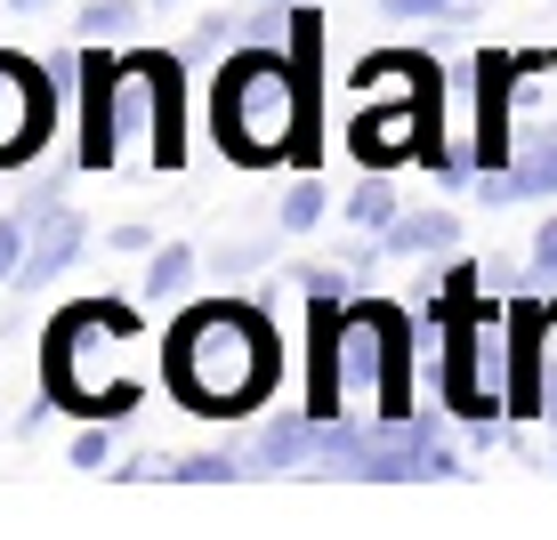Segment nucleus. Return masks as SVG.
I'll return each mask as SVG.
<instances>
[{
    "instance_id": "1",
    "label": "nucleus",
    "mask_w": 557,
    "mask_h": 540,
    "mask_svg": "<svg viewBox=\"0 0 557 540\" xmlns=\"http://www.w3.org/2000/svg\"><path fill=\"white\" fill-rule=\"evenodd\" d=\"M275 372H283V347H275V315L259 299L226 291V299H202L170 323L162 379L202 419H251L275 395Z\"/></svg>"
},
{
    "instance_id": "2",
    "label": "nucleus",
    "mask_w": 557,
    "mask_h": 540,
    "mask_svg": "<svg viewBox=\"0 0 557 540\" xmlns=\"http://www.w3.org/2000/svg\"><path fill=\"white\" fill-rule=\"evenodd\" d=\"M186 56L178 49H129L122 81H113V146L122 162L146 169H186Z\"/></svg>"
},
{
    "instance_id": "3",
    "label": "nucleus",
    "mask_w": 557,
    "mask_h": 540,
    "mask_svg": "<svg viewBox=\"0 0 557 540\" xmlns=\"http://www.w3.org/2000/svg\"><path fill=\"white\" fill-rule=\"evenodd\" d=\"M73 113V89L49 73V56L0 49V169H25L57 146V122Z\"/></svg>"
},
{
    "instance_id": "4",
    "label": "nucleus",
    "mask_w": 557,
    "mask_h": 540,
    "mask_svg": "<svg viewBox=\"0 0 557 540\" xmlns=\"http://www.w3.org/2000/svg\"><path fill=\"white\" fill-rule=\"evenodd\" d=\"M509 162L525 169L533 202H557V49H517V81H509Z\"/></svg>"
},
{
    "instance_id": "5",
    "label": "nucleus",
    "mask_w": 557,
    "mask_h": 540,
    "mask_svg": "<svg viewBox=\"0 0 557 540\" xmlns=\"http://www.w3.org/2000/svg\"><path fill=\"white\" fill-rule=\"evenodd\" d=\"M549 331H557L549 291L509 299V323H502V395H509V419H542L549 412V355H557Z\"/></svg>"
},
{
    "instance_id": "6",
    "label": "nucleus",
    "mask_w": 557,
    "mask_h": 540,
    "mask_svg": "<svg viewBox=\"0 0 557 540\" xmlns=\"http://www.w3.org/2000/svg\"><path fill=\"white\" fill-rule=\"evenodd\" d=\"M113 81H122V56L106 41H82V81H73V153L82 169H122V146H113Z\"/></svg>"
},
{
    "instance_id": "7",
    "label": "nucleus",
    "mask_w": 557,
    "mask_h": 540,
    "mask_svg": "<svg viewBox=\"0 0 557 540\" xmlns=\"http://www.w3.org/2000/svg\"><path fill=\"white\" fill-rule=\"evenodd\" d=\"M243 443H251V476H299L323 452V419L307 403H292V412H267Z\"/></svg>"
},
{
    "instance_id": "8",
    "label": "nucleus",
    "mask_w": 557,
    "mask_h": 540,
    "mask_svg": "<svg viewBox=\"0 0 557 540\" xmlns=\"http://www.w3.org/2000/svg\"><path fill=\"white\" fill-rule=\"evenodd\" d=\"M82 250H89V218L73 202H57L41 226H33V250H25V275L16 282H33V291H41V282H57V275H73V266H82Z\"/></svg>"
},
{
    "instance_id": "9",
    "label": "nucleus",
    "mask_w": 557,
    "mask_h": 540,
    "mask_svg": "<svg viewBox=\"0 0 557 540\" xmlns=\"http://www.w3.org/2000/svg\"><path fill=\"white\" fill-rule=\"evenodd\" d=\"M283 226H267V235H226L202 250V282H219V291H235V282H259L267 266H283Z\"/></svg>"
},
{
    "instance_id": "10",
    "label": "nucleus",
    "mask_w": 557,
    "mask_h": 540,
    "mask_svg": "<svg viewBox=\"0 0 557 540\" xmlns=\"http://www.w3.org/2000/svg\"><path fill=\"white\" fill-rule=\"evenodd\" d=\"M460 250V210H405V218L388 226V259H420V266H445Z\"/></svg>"
},
{
    "instance_id": "11",
    "label": "nucleus",
    "mask_w": 557,
    "mask_h": 540,
    "mask_svg": "<svg viewBox=\"0 0 557 540\" xmlns=\"http://www.w3.org/2000/svg\"><path fill=\"white\" fill-rule=\"evenodd\" d=\"M195 282H202V250L195 242H153L146 250V275H138V306L162 315V306H178Z\"/></svg>"
},
{
    "instance_id": "12",
    "label": "nucleus",
    "mask_w": 557,
    "mask_h": 540,
    "mask_svg": "<svg viewBox=\"0 0 557 540\" xmlns=\"http://www.w3.org/2000/svg\"><path fill=\"white\" fill-rule=\"evenodd\" d=\"M339 218H348L356 235H388V226L405 218V202H396L388 169H356V186H348V202H339Z\"/></svg>"
},
{
    "instance_id": "13",
    "label": "nucleus",
    "mask_w": 557,
    "mask_h": 540,
    "mask_svg": "<svg viewBox=\"0 0 557 540\" xmlns=\"http://www.w3.org/2000/svg\"><path fill=\"white\" fill-rule=\"evenodd\" d=\"M323 218H339V210H332V186H323V169H292V186H283V202H275V226L299 242V235H315Z\"/></svg>"
},
{
    "instance_id": "14",
    "label": "nucleus",
    "mask_w": 557,
    "mask_h": 540,
    "mask_svg": "<svg viewBox=\"0 0 557 540\" xmlns=\"http://www.w3.org/2000/svg\"><path fill=\"white\" fill-rule=\"evenodd\" d=\"M251 476V443L226 436V443H202V452H186L178 468H170V485H243Z\"/></svg>"
},
{
    "instance_id": "15",
    "label": "nucleus",
    "mask_w": 557,
    "mask_h": 540,
    "mask_svg": "<svg viewBox=\"0 0 557 540\" xmlns=\"http://www.w3.org/2000/svg\"><path fill=\"white\" fill-rule=\"evenodd\" d=\"M146 9H153V0H82V9L65 16V33H73V41H122V33L146 25Z\"/></svg>"
},
{
    "instance_id": "16",
    "label": "nucleus",
    "mask_w": 557,
    "mask_h": 540,
    "mask_svg": "<svg viewBox=\"0 0 557 540\" xmlns=\"http://www.w3.org/2000/svg\"><path fill=\"white\" fill-rule=\"evenodd\" d=\"M73 178H82V153H73V162H25V194H16V210L41 226L57 202H73Z\"/></svg>"
},
{
    "instance_id": "17",
    "label": "nucleus",
    "mask_w": 557,
    "mask_h": 540,
    "mask_svg": "<svg viewBox=\"0 0 557 540\" xmlns=\"http://www.w3.org/2000/svg\"><path fill=\"white\" fill-rule=\"evenodd\" d=\"M283 275H292L299 306H307V299H363V291H356V266H348V259H292Z\"/></svg>"
},
{
    "instance_id": "18",
    "label": "nucleus",
    "mask_w": 557,
    "mask_h": 540,
    "mask_svg": "<svg viewBox=\"0 0 557 540\" xmlns=\"http://www.w3.org/2000/svg\"><path fill=\"white\" fill-rule=\"evenodd\" d=\"M65 460H73L82 476H113V460H122V419H89V428L73 436Z\"/></svg>"
},
{
    "instance_id": "19",
    "label": "nucleus",
    "mask_w": 557,
    "mask_h": 540,
    "mask_svg": "<svg viewBox=\"0 0 557 540\" xmlns=\"http://www.w3.org/2000/svg\"><path fill=\"white\" fill-rule=\"evenodd\" d=\"M476 0H380V16H396V25H469Z\"/></svg>"
},
{
    "instance_id": "20",
    "label": "nucleus",
    "mask_w": 557,
    "mask_h": 540,
    "mask_svg": "<svg viewBox=\"0 0 557 540\" xmlns=\"http://www.w3.org/2000/svg\"><path fill=\"white\" fill-rule=\"evenodd\" d=\"M25 250H33V218L9 202V210H0V291H9V282L25 275Z\"/></svg>"
},
{
    "instance_id": "21",
    "label": "nucleus",
    "mask_w": 557,
    "mask_h": 540,
    "mask_svg": "<svg viewBox=\"0 0 557 540\" xmlns=\"http://www.w3.org/2000/svg\"><path fill=\"white\" fill-rule=\"evenodd\" d=\"M525 266H533V282H542V291H557V210L542 226H533V242H525Z\"/></svg>"
},
{
    "instance_id": "22",
    "label": "nucleus",
    "mask_w": 557,
    "mask_h": 540,
    "mask_svg": "<svg viewBox=\"0 0 557 540\" xmlns=\"http://www.w3.org/2000/svg\"><path fill=\"white\" fill-rule=\"evenodd\" d=\"M170 468H178V460H162V452H122L113 460V485H162Z\"/></svg>"
},
{
    "instance_id": "23",
    "label": "nucleus",
    "mask_w": 557,
    "mask_h": 540,
    "mask_svg": "<svg viewBox=\"0 0 557 540\" xmlns=\"http://www.w3.org/2000/svg\"><path fill=\"white\" fill-rule=\"evenodd\" d=\"M153 242H162V235H153V226H138V218H122V226L106 235V250H113V259H146Z\"/></svg>"
},
{
    "instance_id": "24",
    "label": "nucleus",
    "mask_w": 557,
    "mask_h": 540,
    "mask_svg": "<svg viewBox=\"0 0 557 540\" xmlns=\"http://www.w3.org/2000/svg\"><path fill=\"white\" fill-rule=\"evenodd\" d=\"M9 16H41V9H57V0H0Z\"/></svg>"
},
{
    "instance_id": "25",
    "label": "nucleus",
    "mask_w": 557,
    "mask_h": 540,
    "mask_svg": "<svg viewBox=\"0 0 557 540\" xmlns=\"http://www.w3.org/2000/svg\"><path fill=\"white\" fill-rule=\"evenodd\" d=\"M251 9H307V0H251Z\"/></svg>"
},
{
    "instance_id": "26",
    "label": "nucleus",
    "mask_w": 557,
    "mask_h": 540,
    "mask_svg": "<svg viewBox=\"0 0 557 540\" xmlns=\"http://www.w3.org/2000/svg\"><path fill=\"white\" fill-rule=\"evenodd\" d=\"M153 9H170V0H153Z\"/></svg>"
}]
</instances>
